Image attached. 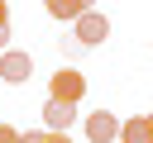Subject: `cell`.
Masks as SVG:
<instances>
[{"label": "cell", "mask_w": 153, "mask_h": 143, "mask_svg": "<svg viewBox=\"0 0 153 143\" xmlns=\"http://www.w3.org/2000/svg\"><path fill=\"white\" fill-rule=\"evenodd\" d=\"M86 95V76L76 72V67H57L53 76H48V100H62V105H76Z\"/></svg>", "instance_id": "6da1fadb"}, {"label": "cell", "mask_w": 153, "mask_h": 143, "mask_svg": "<svg viewBox=\"0 0 153 143\" xmlns=\"http://www.w3.org/2000/svg\"><path fill=\"white\" fill-rule=\"evenodd\" d=\"M24 143H43V129H29V133H24Z\"/></svg>", "instance_id": "8fae6325"}, {"label": "cell", "mask_w": 153, "mask_h": 143, "mask_svg": "<svg viewBox=\"0 0 153 143\" xmlns=\"http://www.w3.org/2000/svg\"><path fill=\"white\" fill-rule=\"evenodd\" d=\"M120 129H124V119H115L110 110L86 114V138H91V143H115V138H120Z\"/></svg>", "instance_id": "277c9868"}, {"label": "cell", "mask_w": 153, "mask_h": 143, "mask_svg": "<svg viewBox=\"0 0 153 143\" xmlns=\"http://www.w3.org/2000/svg\"><path fill=\"white\" fill-rule=\"evenodd\" d=\"M5 43H10V5L0 0V48H5Z\"/></svg>", "instance_id": "ba28073f"}, {"label": "cell", "mask_w": 153, "mask_h": 143, "mask_svg": "<svg viewBox=\"0 0 153 143\" xmlns=\"http://www.w3.org/2000/svg\"><path fill=\"white\" fill-rule=\"evenodd\" d=\"M86 10H91L86 0H48V14L53 19H81Z\"/></svg>", "instance_id": "52a82bcc"}, {"label": "cell", "mask_w": 153, "mask_h": 143, "mask_svg": "<svg viewBox=\"0 0 153 143\" xmlns=\"http://www.w3.org/2000/svg\"><path fill=\"white\" fill-rule=\"evenodd\" d=\"M29 72H33V57L29 52H19V48H5L0 52V81L19 86V81H29Z\"/></svg>", "instance_id": "3957f363"}, {"label": "cell", "mask_w": 153, "mask_h": 143, "mask_svg": "<svg viewBox=\"0 0 153 143\" xmlns=\"http://www.w3.org/2000/svg\"><path fill=\"white\" fill-rule=\"evenodd\" d=\"M81 48H100L105 38H110V19L100 14V10H86L81 19H76V33H72Z\"/></svg>", "instance_id": "7a4b0ae2"}, {"label": "cell", "mask_w": 153, "mask_h": 143, "mask_svg": "<svg viewBox=\"0 0 153 143\" xmlns=\"http://www.w3.org/2000/svg\"><path fill=\"white\" fill-rule=\"evenodd\" d=\"M120 143H153L148 114H134V119H124V129H120Z\"/></svg>", "instance_id": "8992f818"}, {"label": "cell", "mask_w": 153, "mask_h": 143, "mask_svg": "<svg viewBox=\"0 0 153 143\" xmlns=\"http://www.w3.org/2000/svg\"><path fill=\"white\" fill-rule=\"evenodd\" d=\"M0 143H24V133H19L14 124H0Z\"/></svg>", "instance_id": "9c48e42d"}, {"label": "cell", "mask_w": 153, "mask_h": 143, "mask_svg": "<svg viewBox=\"0 0 153 143\" xmlns=\"http://www.w3.org/2000/svg\"><path fill=\"white\" fill-rule=\"evenodd\" d=\"M43 143H72V133H48L43 129Z\"/></svg>", "instance_id": "30bf717a"}, {"label": "cell", "mask_w": 153, "mask_h": 143, "mask_svg": "<svg viewBox=\"0 0 153 143\" xmlns=\"http://www.w3.org/2000/svg\"><path fill=\"white\" fill-rule=\"evenodd\" d=\"M72 119H76V105H62V100H48L43 105V129L48 133H67Z\"/></svg>", "instance_id": "5b68a950"}, {"label": "cell", "mask_w": 153, "mask_h": 143, "mask_svg": "<svg viewBox=\"0 0 153 143\" xmlns=\"http://www.w3.org/2000/svg\"><path fill=\"white\" fill-rule=\"evenodd\" d=\"M148 129H153V114H148Z\"/></svg>", "instance_id": "7c38bea8"}]
</instances>
